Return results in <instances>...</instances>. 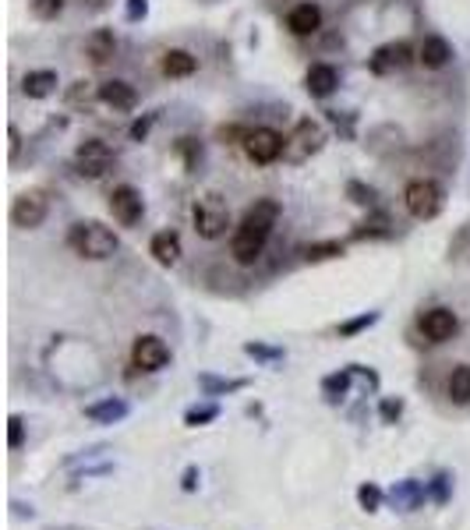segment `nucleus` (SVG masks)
<instances>
[{
    "instance_id": "2f4dec72",
    "label": "nucleus",
    "mask_w": 470,
    "mask_h": 530,
    "mask_svg": "<svg viewBox=\"0 0 470 530\" xmlns=\"http://www.w3.org/2000/svg\"><path fill=\"white\" fill-rule=\"evenodd\" d=\"M379 413H382V421H386V424H396V421L404 417V400L386 396V400H382V407H379Z\"/></svg>"
},
{
    "instance_id": "5701e85b",
    "label": "nucleus",
    "mask_w": 470,
    "mask_h": 530,
    "mask_svg": "<svg viewBox=\"0 0 470 530\" xmlns=\"http://www.w3.org/2000/svg\"><path fill=\"white\" fill-rule=\"evenodd\" d=\"M198 386L209 393V396H223V393H240L248 386V378H213V375H202Z\"/></svg>"
},
{
    "instance_id": "c756f323",
    "label": "nucleus",
    "mask_w": 470,
    "mask_h": 530,
    "mask_svg": "<svg viewBox=\"0 0 470 530\" xmlns=\"http://www.w3.org/2000/svg\"><path fill=\"white\" fill-rule=\"evenodd\" d=\"M375 322H379V311H364V315H357V318L340 326V336H357L361 329H368V326H375Z\"/></svg>"
},
{
    "instance_id": "f257e3e1",
    "label": "nucleus",
    "mask_w": 470,
    "mask_h": 530,
    "mask_svg": "<svg viewBox=\"0 0 470 530\" xmlns=\"http://www.w3.org/2000/svg\"><path fill=\"white\" fill-rule=\"evenodd\" d=\"M276 220H280V202H276V198H258V202L244 213L240 227H237L234 237H231V255H234L240 265H255V262H258V255H262L265 240L273 234Z\"/></svg>"
},
{
    "instance_id": "dca6fc26",
    "label": "nucleus",
    "mask_w": 470,
    "mask_h": 530,
    "mask_svg": "<svg viewBox=\"0 0 470 530\" xmlns=\"http://www.w3.org/2000/svg\"><path fill=\"white\" fill-rule=\"evenodd\" d=\"M453 57V50H449V43L442 39V36H424V43L417 47V60L428 67V71H439V67H446Z\"/></svg>"
},
{
    "instance_id": "f3484780",
    "label": "nucleus",
    "mask_w": 470,
    "mask_h": 530,
    "mask_svg": "<svg viewBox=\"0 0 470 530\" xmlns=\"http://www.w3.org/2000/svg\"><path fill=\"white\" fill-rule=\"evenodd\" d=\"M404 64H411V47H407V43H389V47L375 50V57H371V71H375V74H386V71L404 67Z\"/></svg>"
},
{
    "instance_id": "473e14b6",
    "label": "nucleus",
    "mask_w": 470,
    "mask_h": 530,
    "mask_svg": "<svg viewBox=\"0 0 470 530\" xmlns=\"http://www.w3.org/2000/svg\"><path fill=\"white\" fill-rule=\"evenodd\" d=\"M244 353H248V357H258V361H276V357H283L280 351L262 347V343H244Z\"/></svg>"
},
{
    "instance_id": "6e6552de",
    "label": "nucleus",
    "mask_w": 470,
    "mask_h": 530,
    "mask_svg": "<svg viewBox=\"0 0 470 530\" xmlns=\"http://www.w3.org/2000/svg\"><path fill=\"white\" fill-rule=\"evenodd\" d=\"M110 163H114V152H110V145H107L103 138H85V142L78 145V152H74V167H78V174L92 177V180L107 174Z\"/></svg>"
},
{
    "instance_id": "9b49d317",
    "label": "nucleus",
    "mask_w": 470,
    "mask_h": 530,
    "mask_svg": "<svg viewBox=\"0 0 470 530\" xmlns=\"http://www.w3.org/2000/svg\"><path fill=\"white\" fill-rule=\"evenodd\" d=\"M389 502H393V509H400V513H413V509H421L424 502H428V484H421V481H400L393 491H389Z\"/></svg>"
},
{
    "instance_id": "ddd939ff",
    "label": "nucleus",
    "mask_w": 470,
    "mask_h": 530,
    "mask_svg": "<svg viewBox=\"0 0 470 530\" xmlns=\"http://www.w3.org/2000/svg\"><path fill=\"white\" fill-rule=\"evenodd\" d=\"M304 82H308V92H311L315 100H326V96H333V92H336L340 74H336V67H333V64H311Z\"/></svg>"
},
{
    "instance_id": "f03ea898",
    "label": "nucleus",
    "mask_w": 470,
    "mask_h": 530,
    "mask_svg": "<svg viewBox=\"0 0 470 530\" xmlns=\"http://www.w3.org/2000/svg\"><path fill=\"white\" fill-rule=\"evenodd\" d=\"M67 244H71L74 255H82V258H89V262L114 258V251L120 248L118 234H114L107 223H100V220H82V223H74L71 234H67Z\"/></svg>"
},
{
    "instance_id": "423d86ee",
    "label": "nucleus",
    "mask_w": 470,
    "mask_h": 530,
    "mask_svg": "<svg viewBox=\"0 0 470 530\" xmlns=\"http://www.w3.org/2000/svg\"><path fill=\"white\" fill-rule=\"evenodd\" d=\"M417 329H421V336H424L428 343H449V340L460 333V318H457L453 308H442V304H439V308L421 311Z\"/></svg>"
},
{
    "instance_id": "b1692460",
    "label": "nucleus",
    "mask_w": 470,
    "mask_h": 530,
    "mask_svg": "<svg viewBox=\"0 0 470 530\" xmlns=\"http://www.w3.org/2000/svg\"><path fill=\"white\" fill-rule=\"evenodd\" d=\"M382 502H386V495H382V488H379L375 481H364V484L357 488V506H361L364 513H379Z\"/></svg>"
},
{
    "instance_id": "a211bd4d",
    "label": "nucleus",
    "mask_w": 470,
    "mask_h": 530,
    "mask_svg": "<svg viewBox=\"0 0 470 530\" xmlns=\"http://www.w3.org/2000/svg\"><path fill=\"white\" fill-rule=\"evenodd\" d=\"M149 251H152V258H156L160 265H177V262H180V255H184V248H180V237H177L174 230H163V234L152 237Z\"/></svg>"
},
{
    "instance_id": "c85d7f7f",
    "label": "nucleus",
    "mask_w": 470,
    "mask_h": 530,
    "mask_svg": "<svg viewBox=\"0 0 470 530\" xmlns=\"http://www.w3.org/2000/svg\"><path fill=\"white\" fill-rule=\"evenodd\" d=\"M7 446L11 449H22L25 446V417L22 413H11L7 417Z\"/></svg>"
},
{
    "instance_id": "7ed1b4c3",
    "label": "nucleus",
    "mask_w": 470,
    "mask_h": 530,
    "mask_svg": "<svg viewBox=\"0 0 470 530\" xmlns=\"http://www.w3.org/2000/svg\"><path fill=\"white\" fill-rule=\"evenodd\" d=\"M191 220H195V230H198V237L216 240V237L227 234V227H231V205H227L220 195H205V198H198V205H195Z\"/></svg>"
},
{
    "instance_id": "72a5a7b5",
    "label": "nucleus",
    "mask_w": 470,
    "mask_h": 530,
    "mask_svg": "<svg viewBox=\"0 0 470 530\" xmlns=\"http://www.w3.org/2000/svg\"><path fill=\"white\" fill-rule=\"evenodd\" d=\"M180 488H184V491H195V488H198V467H187V471H184Z\"/></svg>"
},
{
    "instance_id": "6ab92c4d",
    "label": "nucleus",
    "mask_w": 470,
    "mask_h": 530,
    "mask_svg": "<svg viewBox=\"0 0 470 530\" xmlns=\"http://www.w3.org/2000/svg\"><path fill=\"white\" fill-rule=\"evenodd\" d=\"M54 89H57V74H54V71H29V74L22 78V92H25L29 100H47Z\"/></svg>"
},
{
    "instance_id": "a878e982",
    "label": "nucleus",
    "mask_w": 470,
    "mask_h": 530,
    "mask_svg": "<svg viewBox=\"0 0 470 530\" xmlns=\"http://www.w3.org/2000/svg\"><path fill=\"white\" fill-rule=\"evenodd\" d=\"M351 375H353V364L347 371H340V375H329V378H322V393L329 396V400H340L347 389H351Z\"/></svg>"
},
{
    "instance_id": "aec40b11",
    "label": "nucleus",
    "mask_w": 470,
    "mask_h": 530,
    "mask_svg": "<svg viewBox=\"0 0 470 530\" xmlns=\"http://www.w3.org/2000/svg\"><path fill=\"white\" fill-rule=\"evenodd\" d=\"M85 57L92 60V64H107V60L114 57V32L96 29V32L85 39Z\"/></svg>"
},
{
    "instance_id": "e433bc0d",
    "label": "nucleus",
    "mask_w": 470,
    "mask_h": 530,
    "mask_svg": "<svg viewBox=\"0 0 470 530\" xmlns=\"http://www.w3.org/2000/svg\"><path fill=\"white\" fill-rule=\"evenodd\" d=\"M82 4H85V7H89V11H100V7H103V4H107V0H82Z\"/></svg>"
},
{
    "instance_id": "f8f14e48",
    "label": "nucleus",
    "mask_w": 470,
    "mask_h": 530,
    "mask_svg": "<svg viewBox=\"0 0 470 530\" xmlns=\"http://www.w3.org/2000/svg\"><path fill=\"white\" fill-rule=\"evenodd\" d=\"M96 96H100V103H107L110 110H120V114H127V110H135V103H138V96H135V89H131L127 82H120V78H110V82H103Z\"/></svg>"
},
{
    "instance_id": "4be33fe9",
    "label": "nucleus",
    "mask_w": 470,
    "mask_h": 530,
    "mask_svg": "<svg viewBox=\"0 0 470 530\" xmlns=\"http://www.w3.org/2000/svg\"><path fill=\"white\" fill-rule=\"evenodd\" d=\"M446 393H449L453 404H470V364H457V368L449 371Z\"/></svg>"
},
{
    "instance_id": "393cba45",
    "label": "nucleus",
    "mask_w": 470,
    "mask_h": 530,
    "mask_svg": "<svg viewBox=\"0 0 470 530\" xmlns=\"http://www.w3.org/2000/svg\"><path fill=\"white\" fill-rule=\"evenodd\" d=\"M340 255H344L340 240H322V244H308L304 248V262H329V258H340Z\"/></svg>"
},
{
    "instance_id": "4468645a",
    "label": "nucleus",
    "mask_w": 470,
    "mask_h": 530,
    "mask_svg": "<svg viewBox=\"0 0 470 530\" xmlns=\"http://www.w3.org/2000/svg\"><path fill=\"white\" fill-rule=\"evenodd\" d=\"M287 29H291L294 36H315V32L322 29V11H318V4H297L294 11L287 14Z\"/></svg>"
},
{
    "instance_id": "20e7f679",
    "label": "nucleus",
    "mask_w": 470,
    "mask_h": 530,
    "mask_svg": "<svg viewBox=\"0 0 470 530\" xmlns=\"http://www.w3.org/2000/svg\"><path fill=\"white\" fill-rule=\"evenodd\" d=\"M404 205L413 220H435L442 213V187L428 177H417L404 191Z\"/></svg>"
},
{
    "instance_id": "7c9ffc66",
    "label": "nucleus",
    "mask_w": 470,
    "mask_h": 530,
    "mask_svg": "<svg viewBox=\"0 0 470 530\" xmlns=\"http://www.w3.org/2000/svg\"><path fill=\"white\" fill-rule=\"evenodd\" d=\"M29 4H32V14L43 18V22H54L64 11V0H29Z\"/></svg>"
},
{
    "instance_id": "1a4fd4ad",
    "label": "nucleus",
    "mask_w": 470,
    "mask_h": 530,
    "mask_svg": "<svg viewBox=\"0 0 470 530\" xmlns=\"http://www.w3.org/2000/svg\"><path fill=\"white\" fill-rule=\"evenodd\" d=\"M131 364H135L138 371H163V368L170 364V347H167L160 336L145 333V336H138L135 347H131Z\"/></svg>"
},
{
    "instance_id": "c9c22d12",
    "label": "nucleus",
    "mask_w": 470,
    "mask_h": 530,
    "mask_svg": "<svg viewBox=\"0 0 470 530\" xmlns=\"http://www.w3.org/2000/svg\"><path fill=\"white\" fill-rule=\"evenodd\" d=\"M7 152H11V160L18 156V131H14V127L7 131Z\"/></svg>"
},
{
    "instance_id": "2eb2a0df",
    "label": "nucleus",
    "mask_w": 470,
    "mask_h": 530,
    "mask_svg": "<svg viewBox=\"0 0 470 530\" xmlns=\"http://www.w3.org/2000/svg\"><path fill=\"white\" fill-rule=\"evenodd\" d=\"M127 413H131V407H127V400H120V396H107V400L85 407V417H89L92 424H118Z\"/></svg>"
},
{
    "instance_id": "0eeeda50",
    "label": "nucleus",
    "mask_w": 470,
    "mask_h": 530,
    "mask_svg": "<svg viewBox=\"0 0 470 530\" xmlns=\"http://www.w3.org/2000/svg\"><path fill=\"white\" fill-rule=\"evenodd\" d=\"M283 145H287V142H283L273 127H255V131L244 135V152H248V160L258 163V167L276 163V160L283 156Z\"/></svg>"
},
{
    "instance_id": "cd10ccee",
    "label": "nucleus",
    "mask_w": 470,
    "mask_h": 530,
    "mask_svg": "<svg viewBox=\"0 0 470 530\" xmlns=\"http://www.w3.org/2000/svg\"><path fill=\"white\" fill-rule=\"evenodd\" d=\"M216 417H220V407H216V404H202V407H187L184 424H187V428H202V424H209V421H216Z\"/></svg>"
},
{
    "instance_id": "412c9836",
    "label": "nucleus",
    "mask_w": 470,
    "mask_h": 530,
    "mask_svg": "<svg viewBox=\"0 0 470 530\" xmlns=\"http://www.w3.org/2000/svg\"><path fill=\"white\" fill-rule=\"evenodd\" d=\"M195 67H198V60L187 50H167L163 54V74L167 78H187V74H195Z\"/></svg>"
},
{
    "instance_id": "bb28decb",
    "label": "nucleus",
    "mask_w": 470,
    "mask_h": 530,
    "mask_svg": "<svg viewBox=\"0 0 470 530\" xmlns=\"http://www.w3.org/2000/svg\"><path fill=\"white\" fill-rule=\"evenodd\" d=\"M449 491H453V477H449L446 471L435 474V477L428 481V499H431V502L446 506V502H449Z\"/></svg>"
},
{
    "instance_id": "9d476101",
    "label": "nucleus",
    "mask_w": 470,
    "mask_h": 530,
    "mask_svg": "<svg viewBox=\"0 0 470 530\" xmlns=\"http://www.w3.org/2000/svg\"><path fill=\"white\" fill-rule=\"evenodd\" d=\"M110 213H114V220L120 227H135L142 220V213H145V202H142V195L131 184H120L110 195Z\"/></svg>"
},
{
    "instance_id": "f704fd0d",
    "label": "nucleus",
    "mask_w": 470,
    "mask_h": 530,
    "mask_svg": "<svg viewBox=\"0 0 470 530\" xmlns=\"http://www.w3.org/2000/svg\"><path fill=\"white\" fill-rule=\"evenodd\" d=\"M145 7H149L145 0H127V18H131V22H138V18H145Z\"/></svg>"
},
{
    "instance_id": "39448f33",
    "label": "nucleus",
    "mask_w": 470,
    "mask_h": 530,
    "mask_svg": "<svg viewBox=\"0 0 470 530\" xmlns=\"http://www.w3.org/2000/svg\"><path fill=\"white\" fill-rule=\"evenodd\" d=\"M47 213H50L47 191H22V195L11 202V223H14L18 230H36V227H43Z\"/></svg>"
}]
</instances>
